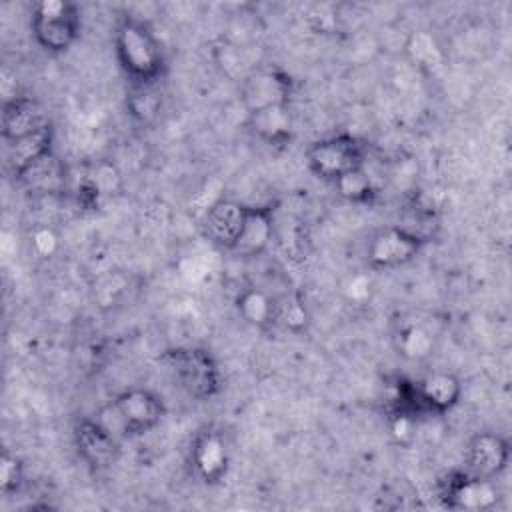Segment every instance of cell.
<instances>
[{
    "label": "cell",
    "instance_id": "obj_1",
    "mask_svg": "<svg viewBox=\"0 0 512 512\" xmlns=\"http://www.w3.org/2000/svg\"><path fill=\"white\" fill-rule=\"evenodd\" d=\"M114 54L132 86H156L166 72V56L154 30L134 16H124L114 30Z\"/></svg>",
    "mask_w": 512,
    "mask_h": 512
},
{
    "label": "cell",
    "instance_id": "obj_2",
    "mask_svg": "<svg viewBox=\"0 0 512 512\" xmlns=\"http://www.w3.org/2000/svg\"><path fill=\"white\" fill-rule=\"evenodd\" d=\"M158 360L190 398L210 400L220 394L224 378L216 358L206 348L176 346L164 350Z\"/></svg>",
    "mask_w": 512,
    "mask_h": 512
},
{
    "label": "cell",
    "instance_id": "obj_3",
    "mask_svg": "<svg viewBox=\"0 0 512 512\" xmlns=\"http://www.w3.org/2000/svg\"><path fill=\"white\" fill-rule=\"evenodd\" d=\"M80 10L68 0H42L32 6L30 28L36 44L50 52L62 54L80 36Z\"/></svg>",
    "mask_w": 512,
    "mask_h": 512
},
{
    "label": "cell",
    "instance_id": "obj_4",
    "mask_svg": "<svg viewBox=\"0 0 512 512\" xmlns=\"http://www.w3.org/2000/svg\"><path fill=\"white\" fill-rule=\"evenodd\" d=\"M108 410L114 416V424L110 430L116 436L126 438L148 434L162 422L166 414L162 398L148 388H128L120 392L110 402Z\"/></svg>",
    "mask_w": 512,
    "mask_h": 512
},
{
    "label": "cell",
    "instance_id": "obj_5",
    "mask_svg": "<svg viewBox=\"0 0 512 512\" xmlns=\"http://www.w3.org/2000/svg\"><path fill=\"white\" fill-rule=\"evenodd\" d=\"M304 158L312 174L334 182L338 176L366 164V144L354 134H334L312 142Z\"/></svg>",
    "mask_w": 512,
    "mask_h": 512
},
{
    "label": "cell",
    "instance_id": "obj_6",
    "mask_svg": "<svg viewBox=\"0 0 512 512\" xmlns=\"http://www.w3.org/2000/svg\"><path fill=\"white\" fill-rule=\"evenodd\" d=\"M428 238L410 228L386 226L376 230L366 244V262L372 270H390L412 262Z\"/></svg>",
    "mask_w": 512,
    "mask_h": 512
},
{
    "label": "cell",
    "instance_id": "obj_7",
    "mask_svg": "<svg viewBox=\"0 0 512 512\" xmlns=\"http://www.w3.org/2000/svg\"><path fill=\"white\" fill-rule=\"evenodd\" d=\"M438 500L450 510L482 512L498 502L494 480L472 476L466 470H452L438 480Z\"/></svg>",
    "mask_w": 512,
    "mask_h": 512
},
{
    "label": "cell",
    "instance_id": "obj_8",
    "mask_svg": "<svg viewBox=\"0 0 512 512\" xmlns=\"http://www.w3.org/2000/svg\"><path fill=\"white\" fill-rule=\"evenodd\" d=\"M78 456L92 470H106L120 458L118 436L98 418H78L72 428Z\"/></svg>",
    "mask_w": 512,
    "mask_h": 512
},
{
    "label": "cell",
    "instance_id": "obj_9",
    "mask_svg": "<svg viewBox=\"0 0 512 512\" xmlns=\"http://www.w3.org/2000/svg\"><path fill=\"white\" fill-rule=\"evenodd\" d=\"M292 92V78L278 68L254 70L240 82V100L248 114L268 106L290 104Z\"/></svg>",
    "mask_w": 512,
    "mask_h": 512
},
{
    "label": "cell",
    "instance_id": "obj_10",
    "mask_svg": "<svg viewBox=\"0 0 512 512\" xmlns=\"http://www.w3.org/2000/svg\"><path fill=\"white\" fill-rule=\"evenodd\" d=\"M466 472L478 478L496 480L510 462V444L504 436L482 430L476 432L466 446Z\"/></svg>",
    "mask_w": 512,
    "mask_h": 512
},
{
    "label": "cell",
    "instance_id": "obj_11",
    "mask_svg": "<svg viewBox=\"0 0 512 512\" xmlns=\"http://www.w3.org/2000/svg\"><path fill=\"white\" fill-rule=\"evenodd\" d=\"M246 214H248L246 204L232 198H220L214 204H210V208L206 210L200 222L202 236L210 244L230 252L242 232Z\"/></svg>",
    "mask_w": 512,
    "mask_h": 512
},
{
    "label": "cell",
    "instance_id": "obj_12",
    "mask_svg": "<svg viewBox=\"0 0 512 512\" xmlns=\"http://www.w3.org/2000/svg\"><path fill=\"white\" fill-rule=\"evenodd\" d=\"M190 464L204 484L222 482L230 468V452L224 436L212 428L198 432L190 446Z\"/></svg>",
    "mask_w": 512,
    "mask_h": 512
},
{
    "label": "cell",
    "instance_id": "obj_13",
    "mask_svg": "<svg viewBox=\"0 0 512 512\" xmlns=\"http://www.w3.org/2000/svg\"><path fill=\"white\" fill-rule=\"evenodd\" d=\"M14 182L30 194L52 196L66 192L68 172L56 152L50 150L14 174Z\"/></svg>",
    "mask_w": 512,
    "mask_h": 512
},
{
    "label": "cell",
    "instance_id": "obj_14",
    "mask_svg": "<svg viewBox=\"0 0 512 512\" xmlns=\"http://www.w3.org/2000/svg\"><path fill=\"white\" fill-rule=\"evenodd\" d=\"M46 124H50L48 116L42 104L34 96L18 94L16 98L2 102L0 128H2V138L6 142L32 134Z\"/></svg>",
    "mask_w": 512,
    "mask_h": 512
},
{
    "label": "cell",
    "instance_id": "obj_15",
    "mask_svg": "<svg viewBox=\"0 0 512 512\" xmlns=\"http://www.w3.org/2000/svg\"><path fill=\"white\" fill-rule=\"evenodd\" d=\"M274 216L276 204L272 202L264 206H248L242 232L230 252L240 258H254L264 254L274 236Z\"/></svg>",
    "mask_w": 512,
    "mask_h": 512
},
{
    "label": "cell",
    "instance_id": "obj_16",
    "mask_svg": "<svg viewBox=\"0 0 512 512\" xmlns=\"http://www.w3.org/2000/svg\"><path fill=\"white\" fill-rule=\"evenodd\" d=\"M418 400L422 412L446 414L462 398V382L450 372H430L420 382H416Z\"/></svg>",
    "mask_w": 512,
    "mask_h": 512
},
{
    "label": "cell",
    "instance_id": "obj_17",
    "mask_svg": "<svg viewBox=\"0 0 512 512\" xmlns=\"http://www.w3.org/2000/svg\"><path fill=\"white\" fill-rule=\"evenodd\" d=\"M248 128L256 138H260L270 146L288 144L294 130L290 104H278V106H268V108L250 112Z\"/></svg>",
    "mask_w": 512,
    "mask_h": 512
},
{
    "label": "cell",
    "instance_id": "obj_18",
    "mask_svg": "<svg viewBox=\"0 0 512 512\" xmlns=\"http://www.w3.org/2000/svg\"><path fill=\"white\" fill-rule=\"evenodd\" d=\"M404 54L410 60V64L426 76L438 74L446 64V54L440 42L428 30L410 32L404 42Z\"/></svg>",
    "mask_w": 512,
    "mask_h": 512
},
{
    "label": "cell",
    "instance_id": "obj_19",
    "mask_svg": "<svg viewBox=\"0 0 512 512\" xmlns=\"http://www.w3.org/2000/svg\"><path fill=\"white\" fill-rule=\"evenodd\" d=\"M6 164L10 174H18L24 166H28L30 162H34L36 158H40L42 154L54 150V130L52 124L42 126L40 130L26 134L22 138H16L12 142H6Z\"/></svg>",
    "mask_w": 512,
    "mask_h": 512
},
{
    "label": "cell",
    "instance_id": "obj_20",
    "mask_svg": "<svg viewBox=\"0 0 512 512\" xmlns=\"http://www.w3.org/2000/svg\"><path fill=\"white\" fill-rule=\"evenodd\" d=\"M236 310L246 324L266 330L276 324L278 304L264 290L250 286L236 296Z\"/></svg>",
    "mask_w": 512,
    "mask_h": 512
},
{
    "label": "cell",
    "instance_id": "obj_21",
    "mask_svg": "<svg viewBox=\"0 0 512 512\" xmlns=\"http://www.w3.org/2000/svg\"><path fill=\"white\" fill-rule=\"evenodd\" d=\"M336 194L352 204H374L376 196H378V188L372 180V176L368 174L366 166L354 168L342 176H338L334 182Z\"/></svg>",
    "mask_w": 512,
    "mask_h": 512
},
{
    "label": "cell",
    "instance_id": "obj_22",
    "mask_svg": "<svg viewBox=\"0 0 512 512\" xmlns=\"http://www.w3.org/2000/svg\"><path fill=\"white\" fill-rule=\"evenodd\" d=\"M128 114L140 124H152L162 110V96L156 86H132L126 96Z\"/></svg>",
    "mask_w": 512,
    "mask_h": 512
},
{
    "label": "cell",
    "instance_id": "obj_23",
    "mask_svg": "<svg viewBox=\"0 0 512 512\" xmlns=\"http://www.w3.org/2000/svg\"><path fill=\"white\" fill-rule=\"evenodd\" d=\"M432 336L416 324L402 326L396 336V350L408 360H424L432 352Z\"/></svg>",
    "mask_w": 512,
    "mask_h": 512
},
{
    "label": "cell",
    "instance_id": "obj_24",
    "mask_svg": "<svg viewBox=\"0 0 512 512\" xmlns=\"http://www.w3.org/2000/svg\"><path fill=\"white\" fill-rule=\"evenodd\" d=\"M276 324H282L292 334H304L310 326V312L300 294H292L284 304H278Z\"/></svg>",
    "mask_w": 512,
    "mask_h": 512
},
{
    "label": "cell",
    "instance_id": "obj_25",
    "mask_svg": "<svg viewBox=\"0 0 512 512\" xmlns=\"http://www.w3.org/2000/svg\"><path fill=\"white\" fill-rule=\"evenodd\" d=\"M26 478V466L24 462L10 452H4L0 458V492L4 496H10L14 492H20Z\"/></svg>",
    "mask_w": 512,
    "mask_h": 512
},
{
    "label": "cell",
    "instance_id": "obj_26",
    "mask_svg": "<svg viewBox=\"0 0 512 512\" xmlns=\"http://www.w3.org/2000/svg\"><path fill=\"white\" fill-rule=\"evenodd\" d=\"M388 430L390 436L394 438L396 444L400 446H408L414 440V432H416V416L406 414V412H390L388 414Z\"/></svg>",
    "mask_w": 512,
    "mask_h": 512
},
{
    "label": "cell",
    "instance_id": "obj_27",
    "mask_svg": "<svg viewBox=\"0 0 512 512\" xmlns=\"http://www.w3.org/2000/svg\"><path fill=\"white\" fill-rule=\"evenodd\" d=\"M30 244H32V250L36 252V256L40 258H52L58 250V236L52 228L48 226H40L32 232L30 236Z\"/></svg>",
    "mask_w": 512,
    "mask_h": 512
},
{
    "label": "cell",
    "instance_id": "obj_28",
    "mask_svg": "<svg viewBox=\"0 0 512 512\" xmlns=\"http://www.w3.org/2000/svg\"><path fill=\"white\" fill-rule=\"evenodd\" d=\"M370 296V280L368 276L360 274V276H354L348 284V298L352 300H364Z\"/></svg>",
    "mask_w": 512,
    "mask_h": 512
}]
</instances>
